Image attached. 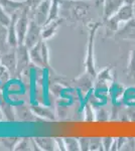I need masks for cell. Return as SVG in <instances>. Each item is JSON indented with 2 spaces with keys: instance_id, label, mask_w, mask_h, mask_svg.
Segmentation results:
<instances>
[{
  "instance_id": "obj_1",
  "label": "cell",
  "mask_w": 135,
  "mask_h": 151,
  "mask_svg": "<svg viewBox=\"0 0 135 151\" xmlns=\"http://www.w3.org/2000/svg\"><path fill=\"white\" fill-rule=\"evenodd\" d=\"M102 25L101 22H91L88 25L89 28V36H88V43H87V50H86V58H85V67L86 73L89 74L94 80L97 77V70L95 68V58H94V43L95 37L98 29Z\"/></svg>"
},
{
  "instance_id": "obj_2",
  "label": "cell",
  "mask_w": 135,
  "mask_h": 151,
  "mask_svg": "<svg viewBox=\"0 0 135 151\" xmlns=\"http://www.w3.org/2000/svg\"><path fill=\"white\" fill-rule=\"evenodd\" d=\"M31 10L28 8L27 6H25L22 10L19 13V16L17 18L16 21V33H17V37H18V45H23L24 40H25V35L27 32L28 25H29V12Z\"/></svg>"
},
{
  "instance_id": "obj_3",
  "label": "cell",
  "mask_w": 135,
  "mask_h": 151,
  "mask_svg": "<svg viewBox=\"0 0 135 151\" xmlns=\"http://www.w3.org/2000/svg\"><path fill=\"white\" fill-rule=\"evenodd\" d=\"M17 55V65L15 76L19 77L22 73L27 69L28 65L31 63L30 57H29V48L25 45H19L16 47Z\"/></svg>"
},
{
  "instance_id": "obj_4",
  "label": "cell",
  "mask_w": 135,
  "mask_h": 151,
  "mask_svg": "<svg viewBox=\"0 0 135 151\" xmlns=\"http://www.w3.org/2000/svg\"><path fill=\"white\" fill-rule=\"evenodd\" d=\"M41 28H43V26L38 25L32 18H30L23 45H25L28 48L35 45L41 40Z\"/></svg>"
},
{
  "instance_id": "obj_5",
  "label": "cell",
  "mask_w": 135,
  "mask_h": 151,
  "mask_svg": "<svg viewBox=\"0 0 135 151\" xmlns=\"http://www.w3.org/2000/svg\"><path fill=\"white\" fill-rule=\"evenodd\" d=\"M51 0H43L40 4L36 8H34L32 11V16L31 18L35 21L38 25L43 26L48 21V13H50Z\"/></svg>"
},
{
  "instance_id": "obj_6",
  "label": "cell",
  "mask_w": 135,
  "mask_h": 151,
  "mask_svg": "<svg viewBox=\"0 0 135 151\" xmlns=\"http://www.w3.org/2000/svg\"><path fill=\"white\" fill-rule=\"evenodd\" d=\"M69 10L71 15L76 20H81L87 15L89 10V5L85 3L84 0H68Z\"/></svg>"
},
{
  "instance_id": "obj_7",
  "label": "cell",
  "mask_w": 135,
  "mask_h": 151,
  "mask_svg": "<svg viewBox=\"0 0 135 151\" xmlns=\"http://www.w3.org/2000/svg\"><path fill=\"white\" fill-rule=\"evenodd\" d=\"M113 37L115 40H135V17L125 22V25L122 28H119Z\"/></svg>"
},
{
  "instance_id": "obj_8",
  "label": "cell",
  "mask_w": 135,
  "mask_h": 151,
  "mask_svg": "<svg viewBox=\"0 0 135 151\" xmlns=\"http://www.w3.org/2000/svg\"><path fill=\"white\" fill-rule=\"evenodd\" d=\"M0 64L6 68L10 72V74L15 75L16 72V65H17V55H16V48H11L10 52H4L0 57Z\"/></svg>"
},
{
  "instance_id": "obj_9",
  "label": "cell",
  "mask_w": 135,
  "mask_h": 151,
  "mask_svg": "<svg viewBox=\"0 0 135 151\" xmlns=\"http://www.w3.org/2000/svg\"><path fill=\"white\" fill-rule=\"evenodd\" d=\"M20 11L11 15V22L7 27V42L10 48H16L18 47V37L16 33V21Z\"/></svg>"
},
{
  "instance_id": "obj_10",
  "label": "cell",
  "mask_w": 135,
  "mask_h": 151,
  "mask_svg": "<svg viewBox=\"0 0 135 151\" xmlns=\"http://www.w3.org/2000/svg\"><path fill=\"white\" fill-rule=\"evenodd\" d=\"M111 16H113L119 23L127 22V21L131 20L132 18H134V6L132 4L124 3Z\"/></svg>"
},
{
  "instance_id": "obj_11",
  "label": "cell",
  "mask_w": 135,
  "mask_h": 151,
  "mask_svg": "<svg viewBox=\"0 0 135 151\" xmlns=\"http://www.w3.org/2000/svg\"><path fill=\"white\" fill-rule=\"evenodd\" d=\"M64 22V18H58L56 20H53L48 23H45L41 28V38L45 40H48L53 37L56 33L58 27Z\"/></svg>"
},
{
  "instance_id": "obj_12",
  "label": "cell",
  "mask_w": 135,
  "mask_h": 151,
  "mask_svg": "<svg viewBox=\"0 0 135 151\" xmlns=\"http://www.w3.org/2000/svg\"><path fill=\"white\" fill-rule=\"evenodd\" d=\"M0 6L7 12L9 15H13L17 12L21 11L25 7L24 0H0Z\"/></svg>"
},
{
  "instance_id": "obj_13",
  "label": "cell",
  "mask_w": 135,
  "mask_h": 151,
  "mask_svg": "<svg viewBox=\"0 0 135 151\" xmlns=\"http://www.w3.org/2000/svg\"><path fill=\"white\" fill-rule=\"evenodd\" d=\"M41 41H43V38L35 45H33L32 47L29 48V57H30L31 63L35 67L45 68L43 67V57H41Z\"/></svg>"
},
{
  "instance_id": "obj_14",
  "label": "cell",
  "mask_w": 135,
  "mask_h": 151,
  "mask_svg": "<svg viewBox=\"0 0 135 151\" xmlns=\"http://www.w3.org/2000/svg\"><path fill=\"white\" fill-rule=\"evenodd\" d=\"M33 140L36 142L40 150L45 151H55L58 149L55 138L51 137H34Z\"/></svg>"
},
{
  "instance_id": "obj_15",
  "label": "cell",
  "mask_w": 135,
  "mask_h": 151,
  "mask_svg": "<svg viewBox=\"0 0 135 151\" xmlns=\"http://www.w3.org/2000/svg\"><path fill=\"white\" fill-rule=\"evenodd\" d=\"M31 110L36 117H40V118L46 119V120H55L56 115L50 108L45 106H40V105H33L30 107Z\"/></svg>"
},
{
  "instance_id": "obj_16",
  "label": "cell",
  "mask_w": 135,
  "mask_h": 151,
  "mask_svg": "<svg viewBox=\"0 0 135 151\" xmlns=\"http://www.w3.org/2000/svg\"><path fill=\"white\" fill-rule=\"evenodd\" d=\"M16 116L19 117V120L23 122H32L35 121V114L33 113L31 108H28L27 106H19V108L15 111Z\"/></svg>"
},
{
  "instance_id": "obj_17",
  "label": "cell",
  "mask_w": 135,
  "mask_h": 151,
  "mask_svg": "<svg viewBox=\"0 0 135 151\" xmlns=\"http://www.w3.org/2000/svg\"><path fill=\"white\" fill-rule=\"evenodd\" d=\"M0 108H1L4 119H5L6 121H8V122H14V121H15L16 113H15V111L13 110V107H12L8 102L3 100V101L0 103Z\"/></svg>"
},
{
  "instance_id": "obj_18",
  "label": "cell",
  "mask_w": 135,
  "mask_h": 151,
  "mask_svg": "<svg viewBox=\"0 0 135 151\" xmlns=\"http://www.w3.org/2000/svg\"><path fill=\"white\" fill-rule=\"evenodd\" d=\"M111 70H112V65H109V67H106L105 69L101 70L99 73H97L96 81L106 83V84H107L108 82H111L112 81Z\"/></svg>"
},
{
  "instance_id": "obj_19",
  "label": "cell",
  "mask_w": 135,
  "mask_h": 151,
  "mask_svg": "<svg viewBox=\"0 0 135 151\" xmlns=\"http://www.w3.org/2000/svg\"><path fill=\"white\" fill-rule=\"evenodd\" d=\"M84 118L86 122H95L96 121V113L93 108V105L90 102H86L84 107Z\"/></svg>"
},
{
  "instance_id": "obj_20",
  "label": "cell",
  "mask_w": 135,
  "mask_h": 151,
  "mask_svg": "<svg viewBox=\"0 0 135 151\" xmlns=\"http://www.w3.org/2000/svg\"><path fill=\"white\" fill-rule=\"evenodd\" d=\"M31 146H32V138L23 137L20 138L17 142L14 151H28L31 150Z\"/></svg>"
},
{
  "instance_id": "obj_21",
  "label": "cell",
  "mask_w": 135,
  "mask_h": 151,
  "mask_svg": "<svg viewBox=\"0 0 135 151\" xmlns=\"http://www.w3.org/2000/svg\"><path fill=\"white\" fill-rule=\"evenodd\" d=\"M41 57H43V67L45 69L51 70V65H50V50H48V43L45 40L41 41Z\"/></svg>"
},
{
  "instance_id": "obj_22",
  "label": "cell",
  "mask_w": 135,
  "mask_h": 151,
  "mask_svg": "<svg viewBox=\"0 0 135 151\" xmlns=\"http://www.w3.org/2000/svg\"><path fill=\"white\" fill-rule=\"evenodd\" d=\"M20 138L18 137H5V138H0V144L6 148L8 150H14L17 142L19 141Z\"/></svg>"
},
{
  "instance_id": "obj_23",
  "label": "cell",
  "mask_w": 135,
  "mask_h": 151,
  "mask_svg": "<svg viewBox=\"0 0 135 151\" xmlns=\"http://www.w3.org/2000/svg\"><path fill=\"white\" fill-rule=\"evenodd\" d=\"M65 143H66V148L69 151H79L81 150L80 143L78 138L74 137H65Z\"/></svg>"
},
{
  "instance_id": "obj_24",
  "label": "cell",
  "mask_w": 135,
  "mask_h": 151,
  "mask_svg": "<svg viewBox=\"0 0 135 151\" xmlns=\"http://www.w3.org/2000/svg\"><path fill=\"white\" fill-rule=\"evenodd\" d=\"M127 74L128 77H132L135 75V45L131 50L128 62V67H127Z\"/></svg>"
},
{
  "instance_id": "obj_25",
  "label": "cell",
  "mask_w": 135,
  "mask_h": 151,
  "mask_svg": "<svg viewBox=\"0 0 135 151\" xmlns=\"http://www.w3.org/2000/svg\"><path fill=\"white\" fill-rule=\"evenodd\" d=\"M9 47L7 42V27L0 24V48Z\"/></svg>"
},
{
  "instance_id": "obj_26",
  "label": "cell",
  "mask_w": 135,
  "mask_h": 151,
  "mask_svg": "<svg viewBox=\"0 0 135 151\" xmlns=\"http://www.w3.org/2000/svg\"><path fill=\"white\" fill-rule=\"evenodd\" d=\"M10 22H11V15H9V14L4 11V9L0 6V24L5 26V27H8Z\"/></svg>"
},
{
  "instance_id": "obj_27",
  "label": "cell",
  "mask_w": 135,
  "mask_h": 151,
  "mask_svg": "<svg viewBox=\"0 0 135 151\" xmlns=\"http://www.w3.org/2000/svg\"><path fill=\"white\" fill-rule=\"evenodd\" d=\"M90 150H104L102 144V138H90Z\"/></svg>"
},
{
  "instance_id": "obj_28",
  "label": "cell",
  "mask_w": 135,
  "mask_h": 151,
  "mask_svg": "<svg viewBox=\"0 0 135 151\" xmlns=\"http://www.w3.org/2000/svg\"><path fill=\"white\" fill-rule=\"evenodd\" d=\"M109 119V113L105 110V109H99L97 112H96V122H99V121H107Z\"/></svg>"
},
{
  "instance_id": "obj_29",
  "label": "cell",
  "mask_w": 135,
  "mask_h": 151,
  "mask_svg": "<svg viewBox=\"0 0 135 151\" xmlns=\"http://www.w3.org/2000/svg\"><path fill=\"white\" fill-rule=\"evenodd\" d=\"M78 139H79L81 150H83V151L90 150V138H88V137H80V138H78Z\"/></svg>"
},
{
  "instance_id": "obj_30",
  "label": "cell",
  "mask_w": 135,
  "mask_h": 151,
  "mask_svg": "<svg viewBox=\"0 0 135 151\" xmlns=\"http://www.w3.org/2000/svg\"><path fill=\"white\" fill-rule=\"evenodd\" d=\"M114 141V138L113 137H103L102 138V144L103 147H104V150H110L111 149V145Z\"/></svg>"
},
{
  "instance_id": "obj_31",
  "label": "cell",
  "mask_w": 135,
  "mask_h": 151,
  "mask_svg": "<svg viewBox=\"0 0 135 151\" xmlns=\"http://www.w3.org/2000/svg\"><path fill=\"white\" fill-rule=\"evenodd\" d=\"M43 0H24V4L25 6H27L30 10H33L34 8H36L40 4V2Z\"/></svg>"
},
{
  "instance_id": "obj_32",
  "label": "cell",
  "mask_w": 135,
  "mask_h": 151,
  "mask_svg": "<svg viewBox=\"0 0 135 151\" xmlns=\"http://www.w3.org/2000/svg\"><path fill=\"white\" fill-rule=\"evenodd\" d=\"M122 149L125 150H135V138H127L126 142Z\"/></svg>"
},
{
  "instance_id": "obj_33",
  "label": "cell",
  "mask_w": 135,
  "mask_h": 151,
  "mask_svg": "<svg viewBox=\"0 0 135 151\" xmlns=\"http://www.w3.org/2000/svg\"><path fill=\"white\" fill-rule=\"evenodd\" d=\"M55 140H56V147H58V150H62V151L67 150V148H66L65 139H64V138L56 137Z\"/></svg>"
},
{
  "instance_id": "obj_34",
  "label": "cell",
  "mask_w": 135,
  "mask_h": 151,
  "mask_svg": "<svg viewBox=\"0 0 135 151\" xmlns=\"http://www.w3.org/2000/svg\"><path fill=\"white\" fill-rule=\"evenodd\" d=\"M127 138L125 137H118L116 138V141H117V147H118V150H122V148H123V146L125 144V142H126Z\"/></svg>"
},
{
  "instance_id": "obj_35",
  "label": "cell",
  "mask_w": 135,
  "mask_h": 151,
  "mask_svg": "<svg viewBox=\"0 0 135 151\" xmlns=\"http://www.w3.org/2000/svg\"><path fill=\"white\" fill-rule=\"evenodd\" d=\"M124 3L132 4V5H134V4H135V0H124Z\"/></svg>"
},
{
  "instance_id": "obj_36",
  "label": "cell",
  "mask_w": 135,
  "mask_h": 151,
  "mask_svg": "<svg viewBox=\"0 0 135 151\" xmlns=\"http://www.w3.org/2000/svg\"><path fill=\"white\" fill-rule=\"evenodd\" d=\"M3 91H2V89L0 88V103H1L2 101H3Z\"/></svg>"
},
{
  "instance_id": "obj_37",
  "label": "cell",
  "mask_w": 135,
  "mask_h": 151,
  "mask_svg": "<svg viewBox=\"0 0 135 151\" xmlns=\"http://www.w3.org/2000/svg\"><path fill=\"white\" fill-rule=\"evenodd\" d=\"M3 120H4V116H3V113H2L1 108H0V122H2Z\"/></svg>"
},
{
  "instance_id": "obj_38",
  "label": "cell",
  "mask_w": 135,
  "mask_h": 151,
  "mask_svg": "<svg viewBox=\"0 0 135 151\" xmlns=\"http://www.w3.org/2000/svg\"><path fill=\"white\" fill-rule=\"evenodd\" d=\"M100 1H101V2H103V1H104V0H100Z\"/></svg>"
}]
</instances>
